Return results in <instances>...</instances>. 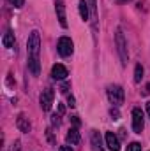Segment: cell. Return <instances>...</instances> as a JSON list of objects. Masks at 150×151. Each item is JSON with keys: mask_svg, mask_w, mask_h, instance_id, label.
<instances>
[{"mask_svg": "<svg viewBox=\"0 0 150 151\" xmlns=\"http://www.w3.org/2000/svg\"><path fill=\"white\" fill-rule=\"evenodd\" d=\"M73 123H74L76 127H78V125H79V119H78V116H73Z\"/></svg>", "mask_w": 150, "mask_h": 151, "instance_id": "23", "label": "cell"}, {"mask_svg": "<svg viewBox=\"0 0 150 151\" xmlns=\"http://www.w3.org/2000/svg\"><path fill=\"white\" fill-rule=\"evenodd\" d=\"M92 148L94 151H104L103 150V146H101V135H99V132L97 130H92Z\"/></svg>", "mask_w": 150, "mask_h": 151, "instance_id": "11", "label": "cell"}, {"mask_svg": "<svg viewBox=\"0 0 150 151\" xmlns=\"http://www.w3.org/2000/svg\"><path fill=\"white\" fill-rule=\"evenodd\" d=\"M108 99H110V102L113 106H120L124 102V90L120 86H117V84L110 86L108 88Z\"/></svg>", "mask_w": 150, "mask_h": 151, "instance_id": "4", "label": "cell"}, {"mask_svg": "<svg viewBox=\"0 0 150 151\" xmlns=\"http://www.w3.org/2000/svg\"><path fill=\"white\" fill-rule=\"evenodd\" d=\"M141 77H143V67L138 63V65H136V70H134V81H136V83H140V81H141Z\"/></svg>", "mask_w": 150, "mask_h": 151, "instance_id": "15", "label": "cell"}, {"mask_svg": "<svg viewBox=\"0 0 150 151\" xmlns=\"http://www.w3.org/2000/svg\"><path fill=\"white\" fill-rule=\"evenodd\" d=\"M57 49L62 56H71L73 51H74V46H73V40L69 37H60L58 39V44H57Z\"/></svg>", "mask_w": 150, "mask_h": 151, "instance_id": "3", "label": "cell"}, {"mask_svg": "<svg viewBox=\"0 0 150 151\" xmlns=\"http://www.w3.org/2000/svg\"><path fill=\"white\" fill-rule=\"evenodd\" d=\"M67 104L71 106V107H74L76 104H74V97H67Z\"/></svg>", "mask_w": 150, "mask_h": 151, "instance_id": "19", "label": "cell"}, {"mask_svg": "<svg viewBox=\"0 0 150 151\" xmlns=\"http://www.w3.org/2000/svg\"><path fill=\"white\" fill-rule=\"evenodd\" d=\"M51 121H53L55 125H58V123H60V119H58V116H53V119H51Z\"/></svg>", "mask_w": 150, "mask_h": 151, "instance_id": "24", "label": "cell"}, {"mask_svg": "<svg viewBox=\"0 0 150 151\" xmlns=\"http://www.w3.org/2000/svg\"><path fill=\"white\" fill-rule=\"evenodd\" d=\"M110 113H111L113 119H118V116H120V114H118V111H117V109H111V111H110Z\"/></svg>", "mask_w": 150, "mask_h": 151, "instance_id": "20", "label": "cell"}, {"mask_svg": "<svg viewBox=\"0 0 150 151\" xmlns=\"http://www.w3.org/2000/svg\"><path fill=\"white\" fill-rule=\"evenodd\" d=\"M122 2H127V0H122Z\"/></svg>", "mask_w": 150, "mask_h": 151, "instance_id": "28", "label": "cell"}, {"mask_svg": "<svg viewBox=\"0 0 150 151\" xmlns=\"http://www.w3.org/2000/svg\"><path fill=\"white\" fill-rule=\"evenodd\" d=\"M11 151H20V141H16V142L12 144V150Z\"/></svg>", "mask_w": 150, "mask_h": 151, "instance_id": "21", "label": "cell"}, {"mask_svg": "<svg viewBox=\"0 0 150 151\" xmlns=\"http://www.w3.org/2000/svg\"><path fill=\"white\" fill-rule=\"evenodd\" d=\"M147 113H149V118H150V102H147Z\"/></svg>", "mask_w": 150, "mask_h": 151, "instance_id": "26", "label": "cell"}, {"mask_svg": "<svg viewBox=\"0 0 150 151\" xmlns=\"http://www.w3.org/2000/svg\"><path fill=\"white\" fill-rule=\"evenodd\" d=\"M2 44H4V47H12L14 46V34L12 32H5L4 39H2Z\"/></svg>", "mask_w": 150, "mask_h": 151, "instance_id": "14", "label": "cell"}, {"mask_svg": "<svg viewBox=\"0 0 150 151\" xmlns=\"http://www.w3.org/2000/svg\"><path fill=\"white\" fill-rule=\"evenodd\" d=\"M66 139H67V142H71V144H78V142H79V132H78V128H71V130L67 132Z\"/></svg>", "mask_w": 150, "mask_h": 151, "instance_id": "12", "label": "cell"}, {"mask_svg": "<svg viewBox=\"0 0 150 151\" xmlns=\"http://www.w3.org/2000/svg\"><path fill=\"white\" fill-rule=\"evenodd\" d=\"M60 151H73V150H71L69 146H62V148H60Z\"/></svg>", "mask_w": 150, "mask_h": 151, "instance_id": "25", "label": "cell"}, {"mask_svg": "<svg viewBox=\"0 0 150 151\" xmlns=\"http://www.w3.org/2000/svg\"><path fill=\"white\" fill-rule=\"evenodd\" d=\"M90 9H92V16L97 18V7H95V0H90Z\"/></svg>", "mask_w": 150, "mask_h": 151, "instance_id": "17", "label": "cell"}, {"mask_svg": "<svg viewBox=\"0 0 150 151\" xmlns=\"http://www.w3.org/2000/svg\"><path fill=\"white\" fill-rule=\"evenodd\" d=\"M145 93H150V84H147V90H145Z\"/></svg>", "mask_w": 150, "mask_h": 151, "instance_id": "27", "label": "cell"}, {"mask_svg": "<svg viewBox=\"0 0 150 151\" xmlns=\"http://www.w3.org/2000/svg\"><path fill=\"white\" fill-rule=\"evenodd\" d=\"M9 2H11L14 7H21V5H23V0H9Z\"/></svg>", "mask_w": 150, "mask_h": 151, "instance_id": "18", "label": "cell"}, {"mask_svg": "<svg viewBox=\"0 0 150 151\" xmlns=\"http://www.w3.org/2000/svg\"><path fill=\"white\" fill-rule=\"evenodd\" d=\"M143 127H145V121H143V113L140 107H134L133 109V130L136 134H141L143 132Z\"/></svg>", "mask_w": 150, "mask_h": 151, "instance_id": "5", "label": "cell"}, {"mask_svg": "<svg viewBox=\"0 0 150 151\" xmlns=\"http://www.w3.org/2000/svg\"><path fill=\"white\" fill-rule=\"evenodd\" d=\"M127 151H141V144L140 142H131L127 146Z\"/></svg>", "mask_w": 150, "mask_h": 151, "instance_id": "16", "label": "cell"}, {"mask_svg": "<svg viewBox=\"0 0 150 151\" xmlns=\"http://www.w3.org/2000/svg\"><path fill=\"white\" fill-rule=\"evenodd\" d=\"M88 7H90V5H88L85 0H79V14H81V19H83V21L88 19V14H90V12H88Z\"/></svg>", "mask_w": 150, "mask_h": 151, "instance_id": "13", "label": "cell"}, {"mask_svg": "<svg viewBox=\"0 0 150 151\" xmlns=\"http://www.w3.org/2000/svg\"><path fill=\"white\" fill-rule=\"evenodd\" d=\"M67 88H69V83H64V84H62V88H60V91H62V93H66V91H67Z\"/></svg>", "mask_w": 150, "mask_h": 151, "instance_id": "22", "label": "cell"}, {"mask_svg": "<svg viewBox=\"0 0 150 151\" xmlns=\"http://www.w3.org/2000/svg\"><path fill=\"white\" fill-rule=\"evenodd\" d=\"M16 127L20 128V132H30V121H28V118L25 116V114H20L18 116V119H16Z\"/></svg>", "mask_w": 150, "mask_h": 151, "instance_id": "10", "label": "cell"}, {"mask_svg": "<svg viewBox=\"0 0 150 151\" xmlns=\"http://www.w3.org/2000/svg\"><path fill=\"white\" fill-rule=\"evenodd\" d=\"M55 11H57V16H58V23L64 27V28H67V18H66V5H64V2L62 0H58L57 4H55Z\"/></svg>", "mask_w": 150, "mask_h": 151, "instance_id": "7", "label": "cell"}, {"mask_svg": "<svg viewBox=\"0 0 150 151\" xmlns=\"http://www.w3.org/2000/svg\"><path fill=\"white\" fill-rule=\"evenodd\" d=\"M115 42H117V51H118V56L122 60V65H127V60H129V56H127V42H125V37H124L120 28L117 30Z\"/></svg>", "mask_w": 150, "mask_h": 151, "instance_id": "2", "label": "cell"}, {"mask_svg": "<svg viewBox=\"0 0 150 151\" xmlns=\"http://www.w3.org/2000/svg\"><path fill=\"white\" fill-rule=\"evenodd\" d=\"M104 139H106V146L110 148V151H120V142H118V137H117L113 132H106Z\"/></svg>", "mask_w": 150, "mask_h": 151, "instance_id": "8", "label": "cell"}, {"mask_svg": "<svg viewBox=\"0 0 150 151\" xmlns=\"http://www.w3.org/2000/svg\"><path fill=\"white\" fill-rule=\"evenodd\" d=\"M27 49H28V70L34 76H39V51H41V37L39 32L34 30L28 37L27 42Z\"/></svg>", "mask_w": 150, "mask_h": 151, "instance_id": "1", "label": "cell"}, {"mask_svg": "<svg viewBox=\"0 0 150 151\" xmlns=\"http://www.w3.org/2000/svg\"><path fill=\"white\" fill-rule=\"evenodd\" d=\"M51 76H53V79L62 81V79H66V77H67V69H66L64 65L57 63V65H53V69H51Z\"/></svg>", "mask_w": 150, "mask_h": 151, "instance_id": "9", "label": "cell"}, {"mask_svg": "<svg viewBox=\"0 0 150 151\" xmlns=\"http://www.w3.org/2000/svg\"><path fill=\"white\" fill-rule=\"evenodd\" d=\"M53 97H55V91L51 88H46L42 93H41V107L42 111H50L51 106H53Z\"/></svg>", "mask_w": 150, "mask_h": 151, "instance_id": "6", "label": "cell"}]
</instances>
